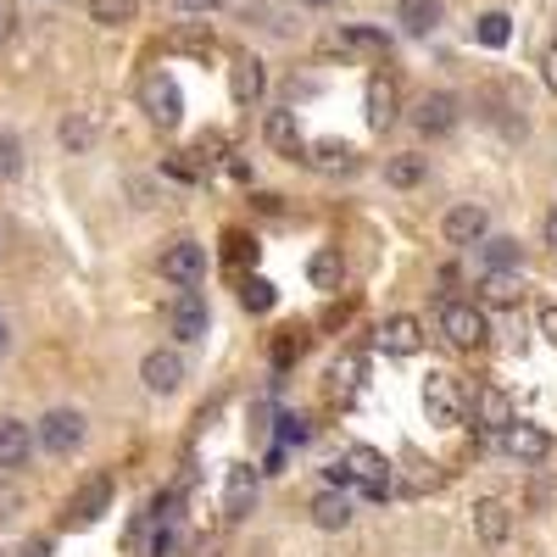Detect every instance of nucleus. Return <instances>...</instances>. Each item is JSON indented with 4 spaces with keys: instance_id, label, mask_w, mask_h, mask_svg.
<instances>
[{
    "instance_id": "1",
    "label": "nucleus",
    "mask_w": 557,
    "mask_h": 557,
    "mask_svg": "<svg viewBox=\"0 0 557 557\" xmlns=\"http://www.w3.org/2000/svg\"><path fill=\"white\" fill-rule=\"evenodd\" d=\"M84 435H89V418H84L78 407H51V412L34 424V446L51 451V457H73V451L84 446Z\"/></svg>"
},
{
    "instance_id": "2",
    "label": "nucleus",
    "mask_w": 557,
    "mask_h": 557,
    "mask_svg": "<svg viewBox=\"0 0 557 557\" xmlns=\"http://www.w3.org/2000/svg\"><path fill=\"white\" fill-rule=\"evenodd\" d=\"M139 107H146V117H151L157 128H178V117H184V96H178L173 73H151L146 84H139Z\"/></svg>"
},
{
    "instance_id": "3",
    "label": "nucleus",
    "mask_w": 557,
    "mask_h": 557,
    "mask_svg": "<svg viewBox=\"0 0 557 557\" xmlns=\"http://www.w3.org/2000/svg\"><path fill=\"white\" fill-rule=\"evenodd\" d=\"M441 335L451 341V346H480L485 335H491V323H485V307H474V301H446L441 307Z\"/></svg>"
},
{
    "instance_id": "4",
    "label": "nucleus",
    "mask_w": 557,
    "mask_h": 557,
    "mask_svg": "<svg viewBox=\"0 0 557 557\" xmlns=\"http://www.w3.org/2000/svg\"><path fill=\"white\" fill-rule=\"evenodd\" d=\"M424 412H430V424H462L469 396H462V385L451 374H430L424 380Z\"/></svg>"
},
{
    "instance_id": "5",
    "label": "nucleus",
    "mask_w": 557,
    "mask_h": 557,
    "mask_svg": "<svg viewBox=\"0 0 557 557\" xmlns=\"http://www.w3.org/2000/svg\"><path fill=\"white\" fill-rule=\"evenodd\" d=\"M162 278L168 285H201L207 278V246H196V240H173L168 251H162Z\"/></svg>"
},
{
    "instance_id": "6",
    "label": "nucleus",
    "mask_w": 557,
    "mask_h": 557,
    "mask_svg": "<svg viewBox=\"0 0 557 557\" xmlns=\"http://www.w3.org/2000/svg\"><path fill=\"white\" fill-rule=\"evenodd\" d=\"M457 117H462V112H457V96H446V89H430V96L412 107V128H418V134H430V139L451 134Z\"/></svg>"
},
{
    "instance_id": "7",
    "label": "nucleus",
    "mask_w": 557,
    "mask_h": 557,
    "mask_svg": "<svg viewBox=\"0 0 557 557\" xmlns=\"http://www.w3.org/2000/svg\"><path fill=\"white\" fill-rule=\"evenodd\" d=\"M502 451L513 462H546L552 457V435L541 424H524V418H513V424L502 430Z\"/></svg>"
},
{
    "instance_id": "8",
    "label": "nucleus",
    "mask_w": 557,
    "mask_h": 557,
    "mask_svg": "<svg viewBox=\"0 0 557 557\" xmlns=\"http://www.w3.org/2000/svg\"><path fill=\"white\" fill-rule=\"evenodd\" d=\"M168 323H173L178 341H201V335H207V296H201L196 285H184V290L173 296V307H168Z\"/></svg>"
},
{
    "instance_id": "9",
    "label": "nucleus",
    "mask_w": 557,
    "mask_h": 557,
    "mask_svg": "<svg viewBox=\"0 0 557 557\" xmlns=\"http://www.w3.org/2000/svg\"><path fill=\"white\" fill-rule=\"evenodd\" d=\"M139 385H146L151 396H173L184 385V357L178 351H146V362H139Z\"/></svg>"
},
{
    "instance_id": "10",
    "label": "nucleus",
    "mask_w": 557,
    "mask_h": 557,
    "mask_svg": "<svg viewBox=\"0 0 557 557\" xmlns=\"http://www.w3.org/2000/svg\"><path fill=\"white\" fill-rule=\"evenodd\" d=\"M441 228H446V240H451V246H480V240L491 235V212H485L480 201H462V207L446 212Z\"/></svg>"
},
{
    "instance_id": "11",
    "label": "nucleus",
    "mask_w": 557,
    "mask_h": 557,
    "mask_svg": "<svg viewBox=\"0 0 557 557\" xmlns=\"http://www.w3.org/2000/svg\"><path fill=\"white\" fill-rule=\"evenodd\" d=\"M34 457V424H23V418H0V469H28Z\"/></svg>"
},
{
    "instance_id": "12",
    "label": "nucleus",
    "mask_w": 557,
    "mask_h": 557,
    "mask_svg": "<svg viewBox=\"0 0 557 557\" xmlns=\"http://www.w3.org/2000/svg\"><path fill=\"white\" fill-rule=\"evenodd\" d=\"M374 346L385 351V357H412L418 346H424V330H418V318H385L380 323V335H374Z\"/></svg>"
},
{
    "instance_id": "13",
    "label": "nucleus",
    "mask_w": 557,
    "mask_h": 557,
    "mask_svg": "<svg viewBox=\"0 0 557 557\" xmlns=\"http://www.w3.org/2000/svg\"><path fill=\"white\" fill-rule=\"evenodd\" d=\"M228 96H235L240 107H257L268 96V67L257 57H240L235 67H228Z\"/></svg>"
},
{
    "instance_id": "14",
    "label": "nucleus",
    "mask_w": 557,
    "mask_h": 557,
    "mask_svg": "<svg viewBox=\"0 0 557 557\" xmlns=\"http://www.w3.org/2000/svg\"><path fill=\"white\" fill-rule=\"evenodd\" d=\"M362 107H368V128H391V123L401 117V89H396L391 78H368Z\"/></svg>"
},
{
    "instance_id": "15",
    "label": "nucleus",
    "mask_w": 557,
    "mask_h": 557,
    "mask_svg": "<svg viewBox=\"0 0 557 557\" xmlns=\"http://www.w3.org/2000/svg\"><path fill=\"white\" fill-rule=\"evenodd\" d=\"M107 507H112V480H107V474H96V480H89V485L67 502V519L84 530V524H96V519L107 513Z\"/></svg>"
},
{
    "instance_id": "16",
    "label": "nucleus",
    "mask_w": 557,
    "mask_h": 557,
    "mask_svg": "<svg viewBox=\"0 0 557 557\" xmlns=\"http://www.w3.org/2000/svg\"><path fill=\"white\" fill-rule=\"evenodd\" d=\"M251 502H257V469L235 462V469H228V480H223V513L240 519V513H251Z\"/></svg>"
},
{
    "instance_id": "17",
    "label": "nucleus",
    "mask_w": 557,
    "mask_h": 557,
    "mask_svg": "<svg viewBox=\"0 0 557 557\" xmlns=\"http://www.w3.org/2000/svg\"><path fill=\"white\" fill-rule=\"evenodd\" d=\"M262 134H268V146H278V151H290V157H301V151H307V139H301V117H296L290 107H278V112H268Z\"/></svg>"
},
{
    "instance_id": "18",
    "label": "nucleus",
    "mask_w": 557,
    "mask_h": 557,
    "mask_svg": "<svg viewBox=\"0 0 557 557\" xmlns=\"http://www.w3.org/2000/svg\"><path fill=\"white\" fill-rule=\"evenodd\" d=\"M474 418L491 430V435H502L507 424H513V401H507V391H496V385H480L474 391Z\"/></svg>"
},
{
    "instance_id": "19",
    "label": "nucleus",
    "mask_w": 557,
    "mask_h": 557,
    "mask_svg": "<svg viewBox=\"0 0 557 557\" xmlns=\"http://www.w3.org/2000/svg\"><path fill=\"white\" fill-rule=\"evenodd\" d=\"M312 524H318V530H346V524H351V496H346L341 485L318 491V496H312Z\"/></svg>"
},
{
    "instance_id": "20",
    "label": "nucleus",
    "mask_w": 557,
    "mask_h": 557,
    "mask_svg": "<svg viewBox=\"0 0 557 557\" xmlns=\"http://www.w3.org/2000/svg\"><path fill=\"white\" fill-rule=\"evenodd\" d=\"M480 262H485V273H519L524 268V246L507 240V235H485L480 240Z\"/></svg>"
},
{
    "instance_id": "21",
    "label": "nucleus",
    "mask_w": 557,
    "mask_h": 557,
    "mask_svg": "<svg viewBox=\"0 0 557 557\" xmlns=\"http://www.w3.org/2000/svg\"><path fill=\"white\" fill-rule=\"evenodd\" d=\"M474 535L485 546H502L507 535H513V513H507V502H480L474 507Z\"/></svg>"
},
{
    "instance_id": "22",
    "label": "nucleus",
    "mask_w": 557,
    "mask_h": 557,
    "mask_svg": "<svg viewBox=\"0 0 557 557\" xmlns=\"http://www.w3.org/2000/svg\"><path fill=\"white\" fill-rule=\"evenodd\" d=\"M346 469H351L357 485H391V462H385L374 446H351V451H346Z\"/></svg>"
},
{
    "instance_id": "23",
    "label": "nucleus",
    "mask_w": 557,
    "mask_h": 557,
    "mask_svg": "<svg viewBox=\"0 0 557 557\" xmlns=\"http://www.w3.org/2000/svg\"><path fill=\"white\" fill-rule=\"evenodd\" d=\"M396 23L407 34H435L441 28V0H396Z\"/></svg>"
},
{
    "instance_id": "24",
    "label": "nucleus",
    "mask_w": 557,
    "mask_h": 557,
    "mask_svg": "<svg viewBox=\"0 0 557 557\" xmlns=\"http://www.w3.org/2000/svg\"><path fill=\"white\" fill-rule=\"evenodd\" d=\"M307 162H312V168H323V173H351V168H357V151L346 146V139H318Z\"/></svg>"
},
{
    "instance_id": "25",
    "label": "nucleus",
    "mask_w": 557,
    "mask_h": 557,
    "mask_svg": "<svg viewBox=\"0 0 557 557\" xmlns=\"http://www.w3.org/2000/svg\"><path fill=\"white\" fill-rule=\"evenodd\" d=\"M89 17L101 28H128L139 17V0H89Z\"/></svg>"
},
{
    "instance_id": "26",
    "label": "nucleus",
    "mask_w": 557,
    "mask_h": 557,
    "mask_svg": "<svg viewBox=\"0 0 557 557\" xmlns=\"http://www.w3.org/2000/svg\"><path fill=\"white\" fill-rule=\"evenodd\" d=\"M424 173H430L424 157H391V162H385V178L396 184V190H412V184H424Z\"/></svg>"
},
{
    "instance_id": "27",
    "label": "nucleus",
    "mask_w": 557,
    "mask_h": 557,
    "mask_svg": "<svg viewBox=\"0 0 557 557\" xmlns=\"http://www.w3.org/2000/svg\"><path fill=\"white\" fill-rule=\"evenodd\" d=\"M474 39L491 45V51H502V45L513 39V17H507V12H485V17L474 23Z\"/></svg>"
},
{
    "instance_id": "28",
    "label": "nucleus",
    "mask_w": 557,
    "mask_h": 557,
    "mask_svg": "<svg viewBox=\"0 0 557 557\" xmlns=\"http://www.w3.org/2000/svg\"><path fill=\"white\" fill-rule=\"evenodd\" d=\"M307 278H312L318 290L341 285V251H330V246H323V251H312V262H307Z\"/></svg>"
},
{
    "instance_id": "29",
    "label": "nucleus",
    "mask_w": 557,
    "mask_h": 557,
    "mask_svg": "<svg viewBox=\"0 0 557 557\" xmlns=\"http://www.w3.org/2000/svg\"><path fill=\"white\" fill-rule=\"evenodd\" d=\"M62 146H67V151H89V146H96V123H89L84 112L62 117Z\"/></svg>"
},
{
    "instance_id": "30",
    "label": "nucleus",
    "mask_w": 557,
    "mask_h": 557,
    "mask_svg": "<svg viewBox=\"0 0 557 557\" xmlns=\"http://www.w3.org/2000/svg\"><path fill=\"white\" fill-rule=\"evenodd\" d=\"M23 173V139L12 128H0V184H12Z\"/></svg>"
},
{
    "instance_id": "31",
    "label": "nucleus",
    "mask_w": 557,
    "mask_h": 557,
    "mask_svg": "<svg viewBox=\"0 0 557 557\" xmlns=\"http://www.w3.org/2000/svg\"><path fill=\"white\" fill-rule=\"evenodd\" d=\"M240 301H246L251 312H273V301H278V290L268 285V278H246V285H240Z\"/></svg>"
},
{
    "instance_id": "32",
    "label": "nucleus",
    "mask_w": 557,
    "mask_h": 557,
    "mask_svg": "<svg viewBox=\"0 0 557 557\" xmlns=\"http://www.w3.org/2000/svg\"><path fill=\"white\" fill-rule=\"evenodd\" d=\"M341 45H351V51H368V57H385V34H374V28H346Z\"/></svg>"
},
{
    "instance_id": "33",
    "label": "nucleus",
    "mask_w": 557,
    "mask_h": 557,
    "mask_svg": "<svg viewBox=\"0 0 557 557\" xmlns=\"http://www.w3.org/2000/svg\"><path fill=\"white\" fill-rule=\"evenodd\" d=\"M330 380H335V391H341V396H351V391H357V380H362V357H341V362L330 368Z\"/></svg>"
},
{
    "instance_id": "34",
    "label": "nucleus",
    "mask_w": 557,
    "mask_h": 557,
    "mask_svg": "<svg viewBox=\"0 0 557 557\" xmlns=\"http://www.w3.org/2000/svg\"><path fill=\"white\" fill-rule=\"evenodd\" d=\"M173 51H190V57H207V51H212V34H173Z\"/></svg>"
},
{
    "instance_id": "35",
    "label": "nucleus",
    "mask_w": 557,
    "mask_h": 557,
    "mask_svg": "<svg viewBox=\"0 0 557 557\" xmlns=\"http://www.w3.org/2000/svg\"><path fill=\"white\" fill-rule=\"evenodd\" d=\"M301 346H307V341H301V330H290L285 341H278V346H273V362H278V368H285L290 357H301Z\"/></svg>"
},
{
    "instance_id": "36",
    "label": "nucleus",
    "mask_w": 557,
    "mask_h": 557,
    "mask_svg": "<svg viewBox=\"0 0 557 557\" xmlns=\"http://www.w3.org/2000/svg\"><path fill=\"white\" fill-rule=\"evenodd\" d=\"M12 39H17V7H7V0H0V51H7Z\"/></svg>"
},
{
    "instance_id": "37",
    "label": "nucleus",
    "mask_w": 557,
    "mask_h": 557,
    "mask_svg": "<svg viewBox=\"0 0 557 557\" xmlns=\"http://www.w3.org/2000/svg\"><path fill=\"white\" fill-rule=\"evenodd\" d=\"M17 507H23V496H17L12 485H0V524H7V519L17 513Z\"/></svg>"
},
{
    "instance_id": "38",
    "label": "nucleus",
    "mask_w": 557,
    "mask_h": 557,
    "mask_svg": "<svg viewBox=\"0 0 557 557\" xmlns=\"http://www.w3.org/2000/svg\"><path fill=\"white\" fill-rule=\"evenodd\" d=\"M178 12H218V7H228V0H173Z\"/></svg>"
},
{
    "instance_id": "39",
    "label": "nucleus",
    "mask_w": 557,
    "mask_h": 557,
    "mask_svg": "<svg viewBox=\"0 0 557 557\" xmlns=\"http://www.w3.org/2000/svg\"><path fill=\"white\" fill-rule=\"evenodd\" d=\"M541 335L557 341V307H541Z\"/></svg>"
},
{
    "instance_id": "40",
    "label": "nucleus",
    "mask_w": 557,
    "mask_h": 557,
    "mask_svg": "<svg viewBox=\"0 0 557 557\" xmlns=\"http://www.w3.org/2000/svg\"><path fill=\"white\" fill-rule=\"evenodd\" d=\"M541 67H546V89H557V45H552V51L541 57Z\"/></svg>"
},
{
    "instance_id": "41",
    "label": "nucleus",
    "mask_w": 557,
    "mask_h": 557,
    "mask_svg": "<svg viewBox=\"0 0 557 557\" xmlns=\"http://www.w3.org/2000/svg\"><path fill=\"white\" fill-rule=\"evenodd\" d=\"M541 240H546V246H557V207H552V212H546V223H541Z\"/></svg>"
},
{
    "instance_id": "42",
    "label": "nucleus",
    "mask_w": 557,
    "mask_h": 557,
    "mask_svg": "<svg viewBox=\"0 0 557 557\" xmlns=\"http://www.w3.org/2000/svg\"><path fill=\"white\" fill-rule=\"evenodd\" d=\"M12 351V323H7V312H0V357Z\"/></svg>"
},
{
    "instance_id": "43",
    "label": "nucleus",
    "mask_w": 557,
    "mask_h": 557,
    "mask_svg": "<svg viewBox=\"0 0 557 557\" xmlns=\"http://www.w3.org/2000/svg\"><path fill=\"white\" fill-rule=\"evenodd\" d=\"M301 7H318V12H323V7H330V0H301Z\"/></svg>"
},
{
    "instance_id": "44",
    "label": "nucleus",
    "mask_w": 557,
    "mask_h": 557,
    "mask_svg": "<svg viewBox=\"0 0 557 557\" xmlns=\"http://www.w3.org/2000/svg\"><path fill=\"white\" fill-rule=\"evenodd\" d=\"M0 251H7V223H0Z\"/></svg>"
}]
</instances>
